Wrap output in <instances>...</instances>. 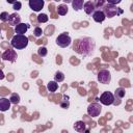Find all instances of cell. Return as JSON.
I'll return each instance as SVG.
<instances>
[{
    "instance_id": "obj_1",
    "label": "cell",
    "mask_w": 133,
    "mask_h": 133,
    "mask_svg": "<svg viewBox=\"0 0 133 133\" xmlns=\"http://www.w3.org/2000/svg\"><path fill=\"white\" fill-rule=\"evenodd\" d=\"M95 47L96 43L91 37H82L77 43L76 51L83 56H87L94 52Z\"/></svg>"
},
{
    "instance_id": "obj_2",
    "label": "cell",
    "mask_w": 133,
    "mask_h": 133,
    "mask_svg": "<svg viewBox=\"0 0 133 133\" xmlns=\"http://www.w3.org/2000/svg\"><path fill=\"white\" fill-rule=\"evenodd\" d=\"M10 45L12 46V48H15L17 50H22L27 47L28 37L25 34H16L12 36V38L10 41Z\"/></svg>"
},
{
    "instance_id": "obj_3",
    "label": "cell",
    "mask_w": 133,
    "mask_h": 133,
    "mask_svg": "<svg viewBox=\"0 0 133 133\" xmlns=\"http://www.w3.org/2000/svg\"><path fill=\"white\" fill-rule=\"evenodd\" d=\"M103 11H104L105 16L108 17V18H113V17H115V16H117V15H122V14L124 12L123 9L116 7V6L113 5V4H108V5H106V6L104 7V10H103Z\"/></svg>"
},
{
    "instance_id": "obj_4",
    "label": "cell",
    "mask_w": 133,
    "mask_h": 133,
    "mask_svg": "<svg viewBox=\"0 0 133 133\" xmlns=\"http://www.w3.org/2000/svg\"><path fill=\"white\" fill-rule=\"evenodd\" d=\"M71 43H72V38L66 32L61 33L56 37V44H57V46H59L61 48L69 47L71 45Z\"/></svg>"
},
{
    "instance_id": "obj_5",
    "label": "cell",
    "mask_w": 133,
    "mask_h": 133,
    "mask_svg": "<svg viewBox=\"0 0 133 133\" xmlns=\"http://www.w3.org/2000/svg\"><path fill=\"white\" fill-rule=\"evenodd\" d=\"M99 100H100V102H101L103 105L109 106V105H111V104L114 103V96H113V94L110 92V91H104V92L101 95V97H100Z\"/></svg>"
},
{
    "instance_id": "obj_6",
    "label": "cell",
    "mask_w": 133,
    "mask_h": 133,
    "mask_svg": "<svg viewBox=\"0 0 133 133\" xmlns=\"http://www.w3.org/2000/svg\"><path fill=\"white\" fill-rule=\"evenodd\" d=\"M101 111H102V107L98 103H91L87 107V114L89 116H91V117L99 116L100 113H101Z\"/></svg>"
},
{
    "instance_id": "obj_7",
    "label": "cell",
    "mask_w": 133,
    "mask_h": 133,
    "mask_svg": "<svg viewBox=\"0 0 133 133\" xmlns=\"http://www.w3.org/2000/svg\"><path fill=\"white\" fill-rule=\"evenodd\" d=\"M98 80L100 83H103V84H109L110 81H111V75H110V72L107 71V70H101L99 73H98Z\"/></svg>"
},
{
    "instance_id": "obj_8",
    "label": "cell",
    "mask_w": 133,
    "mask_h": 133,
    "mask_svg": "<svg viewBox=\"0 0 133 133\" xmlns=\"http://www.w3.org/2000/svg\"><path fill=\"white\" fill-rule=\"evenodd\" d=\"M17 59V53L15 50L12 49H8L6 50L3 54H2V60L4 61H9V62H15Z\"/></svg>"
},
{
    "instance_id": "obj_9",
    "label": "cell",
    "mask_w": 133,
    "mask_h": 133,
    "mask_svg": "<svg viewBox=\"0 0 133 133\" xmlns=\"http://www.w3.org/2000/svg\"><path fill=\"white\" fill-rule=\"evenodd\" d=\"M28 4H29V7L33 11H41L44 7L45 1L44 0H29Z\"/></svg>"
},
{
    "instance_id": "obj_10",
    "label": "cell",
    "mask_w": 133,
    "mask_h": 133,
    "mask_svg": "<svg viewBox=\"0 0 133 133\" xmlns=\"http://www.w3.org/2000/svg\"><path fill=\"white\" fill-rule=\"evenodd\" d=\"M28 28H29V24H27V23H19L15 27V32L17 34H25L26 31L28 30Z\"/></svg>"
},
{
    "instance_id": "obj_11",
    "label": "cell",
    "mask_w": 133,
    "mask_h": 133,
    "mask_svg": "<svg viewBox=\"0 0 133 133\" xmlns=\"http://www.w3.org/2000/svg\"><path fill=\"white\" fill-rule=\"evenodd\" d=\"M7 21H8V24L10 26H16L19 23H21V17L18 14H11V15L8 16Z\"/></svg>"
},
{
    "instance_id": "obj_12",
    "label": "cell",
    "mask_w": 133,
    "mask_h": 133,
    "mask_svg": "<svg viewBox=\"0 0 133 133\" xmlns=\"http://www.w3.org/2000/svg\"><path fill=\"white\" fill-rule=\"evenodd\" d=\"M92 19H94V21H96L98 23H102L106 19V16L103 10H96L92 12Z\"/></svg>"
},
{
    "instance_id": "obj_13",
    "label": "cell",
    "mask_w": 133,
    "mask_h": 133,
    "mask_svg": "<svg viewBox=\"0 0 133 133\" xmlns=\"http://www.w3.org/2000/svg\"><path fill=\"white\" fill-rule=\"evenodd\" d=\"M10 101L7 98H0V111L5 112L10 108Z\"/></svg>"
},
{
    "instance_id": "obj_14",
    "label": "cell",
    "mask_w": 133,
    "mask_h": 133,
    "mask_svg": "<svg viewBox=\"0 0 133 133\" xmlns=\"http://www.w3.org/2000/svg\"><path fill=\"white\" fill-rule=\"evenodd\" d=\"M95 8L96 7H95V5H94V3L91 1H87V2H85L83 4V9H84L86 15H91L95 11Z\"/></svg>"
},
{
    "instance_id": "obj_15",
    "label": "cell",
    "mask_w": 133,
    "mask_h": 133,
    "mask_svg": "<svg viewBox=\"0 0 133 133\" xmlns=\"http://www.w3.org/2000/svg\"><path fill=\"white\" fill-rule=\"evenodd\" d=\"M73 128L75 129V131L77 132H84V131H87L86 129V125L83 121H78L75 123V125L73 126Z\"/></svg>"
},
{
    "instance_id": "obj_16",
    "label": "cell",
    "mask_w": 133,
    "mask_h": 133,
    "mask_svg": "<svg viewBox=\"0 0 133 133\" xmlns=\"http://www.w3.org/2000/svg\"><path fill=\"white\" fill-rule=\"evenodd\" d=\"M84 1L83 0H72V6L74 10H80L83 8Z\"/></svg>"
},
{
    "instance_id": "obj_17",
    "label": "cell",
    "mask_w": 133,
    "mask_h": 133,
    "mask_svg": "<svg viewBox=\"0 0 133 133\" xmlns=\"http://www.w3.org/2000/svg\"><path fill=\"white\" fill-rule=\"evenodd\" d=\"M58 88V83L54 80V81H49L48 84H47V89L50 91V92H54L56 91Z\"/></svg>"
},
{
    "instance_id": "obj_18",
    "label": "cell",
    "mask_w": 133,
    "mask_h": 133,
    "mask_svg": "<svg viewBox=\"0 0 133 133\" xmlns=\"http://www.w3.org/2000/svg\"><path fill=\"white\" fill-rule=\"evenodd\" d=\"M125 95H126V90H125V88H123V87H118V88L115 89V92H114L113 96H114L116 99H123V98L125 97Z\"/></svg>"
},
{
    "instance_id": "obj_19",
    "label": "cell",
    "mask_w": 133,
    "mask_h": 133,
    "mask_svg": "<svg viewBox=\"0 0 133 133\" xmlns=\"http://www.w3.org/2000/svg\"><path fill=\"white\" fill-rule=\"evenodd\" d=\"M57 11H58V15H60V16H64V15L68 14V6H66L65 4H61V5L58 6Z\"/></svg>"
},
{
    "instance_id": "obj_20",
    "label": "cell",
    "mask_w": 133,
    "mask_h": 133,
    "mask_svg": "<svg viewBox=\"0 0 133 133\" xmlns=\"http://www.w3.org/2000/svg\"><path fill=\"white\" fill-rule=\"evenodd\" d=\"M54 80H55L56 82H61V81H63V80H64V74H63L62 72H60V71H57V72L55 73V75H54Z\"/></svg>"
},
{
    "instance_id": "obj_21",
    "label": "cell",
    "mask_w": 133,
    "mask_h": 133,
    "mask_svg": "<svg viewBox=\"0 0 133 133\" xmlns=\"http://www.w3.org/2000/svg\"><path fill=\"white\" fill-rule=\"evenodd\" d=\"M9 101H10V103L17 105V104L20 103V96H19L17 92H14V94H11V96H10V98H9Z\"/></svg>"
},
{
    "instance_id": "obj_22",
    "label": "cell",
    "mask_w": 133,
    "mask_h": 133,
    "mask_svg": "<svg viewBox=\"0 0 133 133\" xmlns=\"http://www.w3.org/2000/svg\"><path fill=\"white\" fill-rule=\"evenodd\" d=\"M37 21L38 23H46L48 21V16L46 14H39L37 16Z\"/></svg>"
},
{
    "instance_id": "obj_23",
    "label": "cell",
    "mask_w": 133,
    "mask_h": 133,
    "mask_svg": "<svg viewBox=\"0 0 133 133\" xmlns=\"http://www.w3.org/2000/svg\"><path fill=\"white\" fill-rule=\"evenodd\" d=\"M47 53H48V50H47L46 47H39V48L37 49V54H38L39 56H42V57L46 56Z\"/></svg>"
},
{
    "instance_id": "obj_24",
    "label": "cell",
    "mask_w": 133,
    "mask_h": 133,
    "mask_svg": "<svg viewBox=\"0 0 133 133\" xmlns=\"http://www.w3.org/2000/svg\"><path fill=\"white\" fill-rule=\"evenodd\" d=\"M60 106H61V108H64V109L69 108V106H70V102H69V100H68V97H65V96L63 97V100L61 101Z\"/></svg>"
},
{
    "instance_id": "obj_25",
    "label": "cell",
    "mask_w": 133,
    "mask_h": 133,
    "mask_svg": "<svg viewBox=\"0 0 133 133\" xmlns=\"http://www.w3.org/2000/svg\"><path fill=\"white\" fill-rule=\"evenodd\" d=\"M8 12H6V11H3V12H1L0 14V20L1 21H3V22H5V21H7V19H8Z\"/></svg>"
},
{
    "instance_id": "obj_26",
    "label": "cell",
    "mask_w": 133,
    "mask_h": 133,
    "mask_svg": "<svg viewBox=\"0 0 133 133\" xmlns=\"http://www.w3.org/2000/svg\"><path fill=\"white\" fill-rule=\"evenodd\" d=\"M34 36H36V37H39L41 35H42V33H43V30H42V28L41 27H35V29H34Z\"/></svg>"
},
{
    "instance_id": "obj_27",
    "label": "cell",
    "mask_w": 133,
    "mask_h": 133,
    "mask_svg": "<svg viewBox=\"0 0 133 133\" xmlns=\"http://www.w3.org/2000/svg\"><path fill=\"white\" fill-rule=\"evenodd\" d=\"M21 7H22V3H21L20 1H17V2H15V3L12 4V8H14L15 10H20Z\"/></svg>"
},
{
    "instance_id": "obj_28",
    "label": "cell",
    "mask_w": 133,
    "mask_h": 133,
    "mask_svg": "<svg viewBox=\"0 0 133 133\" xmlns=\"http://www.w3.org/2000/svg\"><path fill=\"white\" fill-rule=\"evenodd\" d=\"M104 3H105V0H95L94 5H95V7H101L104 5Z\"/></svg>"
},
{
    "instance_id": "obj_29",
    "label": "cell",
    "mask_w": 133,
    "mask_h": 133,
    "mask_svg": "<svg viewBox=\"0 0 133 133\" xmlns=\"http://www.w3.org/2000/svg\"><path fill=\"white\" fill-rule=\"evenodd\" d=\"M108 2V4H113V5H116V4H119L122 2V0H105Z\"/></svg>"
},
{
    "instance_id": "obj_30",
    "label": "cell",
    "mask_w": 133,
    "mask_h": 133,
    "mask_svg": "<svg viewBox=\"0 0 133 133\" xmlns=\"http://www.w3.org/2000/svg\"><path fill=\"white\" fill-rule=\"evenodd\" d=\"M4 77H5V75H4V73L2 72V70H0V80H2V79H4Z\"/></svg>"
},
{
    "instance_id": "obj_31",
    "label": "cell",
    "mask_w": 133,
    "mask_h": 133,
    "mask_svg": "<svg viewBox=\"0 0 133 133\" xmlns=\"http://www.w3.org/2000/svg\"><path fill=\"white\" fill-rule=\"evenodd\" d=\"M6 1H7L9 4H14V3H15V2H17L18 0H6Z\"/></svg>"
},
{
    "instance_id": "obj_32",
    "label": "cell",
    "mask_w": 133,
    "mask_h": 133,
    "mask_svg": "<svg viewBox=\"0 0 133 133\" xmlns=\"http://www.w3.org/2000/svg\"><path fill=\"white\" fill-rule=\"evenodd\" d=\"M63 2H65V3H70V2H72V0H62Z\"/></svg>"
}]
</instances>
